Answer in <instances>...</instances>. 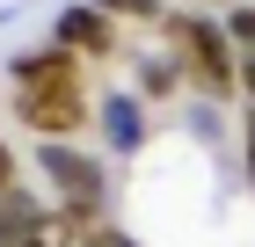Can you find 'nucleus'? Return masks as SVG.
I'll return each mask as SVG.
<instances>
[{"label":"nucleus","instance_id":"obj_1","mask_svg":"<svg viewBox=\"0 0 255 247\" xmlns=\"http://www.w3.org/2000/svg\"><path fill=\"white\" fill-rule=\"evenodd\" d=\"M160 37H168V58H182L197 95H241V58L226 22H204V15H160Z\"/></svg>","mask_w":255,"mask_h":247},{"label":"nucleus","instance_id":"obj_2","mask_svg":"<svg viewBox=\"0 0 255 247\" xmlns=\"http://www.w3.org/2000/svg\"><path fill=\"white\" fill-rule=\"evenodd\" d=\"M37 167H44V182L59 189V211L73 218L80 233H88V226H102V196H110V174H102V160H95V153H80L73 138H51V146L37 153Z\"/></svg>","mask_w":255,"mask_h":247},{"label":"nucleus","instance_id":"obj_3","mask_svg":"<svg viewBox=\"0 0 255 247\" xmlns=\"http://www.w3.org/2000/svg\"><path fill=\"white\" fill-rule=\"evenodd\" d=\"M15 124H29L44 146L73 138V131H88V95L80 87H15Z\"/></svg>","mask_w":255,"mask_h":247},{"label":"nucleus","instance_id":"obj_4","mask_svg":"<svg viewBox=\"0 0 255 247\" xmlns=\"http://www.w3.org/2000/svg\"><path fill=\"white\" fill-rule=\"evenodd\" d=\"M51 44H66L80 58H117V15H102L95 0H80V7H66L51 22Z\"/></svg>","mask_w":255,"mask_h":247},{"label":"nucleus","instance_id":"obj_5","mask_svg":"<svg viewBox=\"0 0 255 247\" xmlns=\"http://www.w3.org/2000/svg\"><path fill=\"white\" fill-rule=\"evenodd\" d=\"M7 73H15V87H80V95H88L80 51H66V44H37V51H15V58H7Z\"/></svg>","mask_w":255,"mask_h":247},{"label":"nucleus","instance_id":"obj_6","mask_svg":"<svg viewBox=\"0 0 255 247\" xmlns=\"http://www.w3.org/2000/svg\"><path fill=\"white\" fill-rule=\"evenodd\" d=\"M44 226V204L29 189H15V196H0V247H22L29 233Z\"/></svg>","mask_w":255,"mask_h":247},{"label":"nucleus","instance_id":"obj_7","mask_svg":"<svg viewBox=\"0 0 255 247\" xmlns=\"http://www.w3.org/2000/svg\"><path fill=\"white\" fill-rule=\"evenodd\" d=\"M182 80H190L182 58H138V95H146V102H168Z\"/></svg>","mask_w":255,"mask_h":247},{"label":"nucleus","instance_id":"obj_8","mask_svg":"<svg viewBox=\"0 0 255 247\" xmlns=\"http://www.w3.org/2000/svg\"><path fill=\"white\" fill-rule=\"evenodd\" d=\"M80 240H88V233H80L73 218H66V211H44V226L29 233L22 247H80Z\"/></svg>","mask_w":255,"mask_h":247},{"label":"nucleus","instance_id":"obj_9","mask_svg":"<svg viewBox=\"0 0 255 247\" xmlns=\"http://www.w3.org/2000/svg\"><path fill=\"white\" fill-rule=\"evenodd\" d=\"M226 37H234L241 58H255V7H248V0H234V7H226Z\"/></svg>","mask_w":255,"mask_h":247},{"label":"nucleus","instance_id":"obj_10","mask_svg":"<svg viewBox=\"0 0 255 247\" xmlns=\"http://www.w3.org/2000/svg\"><path fill=\"white\" fill-rule=\"evenodd\" d=\"M102 15H117V22H160L168 15V7H160V0H95Z\"/></svg>","mask_w":255,"mask_h":247},{"label":"nucleus","instance_id":"obj_11","mask_svg":"<svg viewBox=\"0 0 255 247\" xmlns=\"http://www.w3.org/2000/svg\"><path fill=\"white\" fill-rule=\"evenodd\" d=\"M80 247H138V240H131V233H117V226H88V240H80Z\"/></svg>","mask_w":255,"mask_h":247},{"label":"nucleus","instance_id":"obj_12","mask_svg":"<svg viewBox=\"0 0 255 247\" xmlns=\"http://www.w3.org/2000/svg\"><path fill=\"white\" fill-rule=\"evenodd\" d=\"M110 131H117V146H131V102H110Z\"/></svg>","mask_w":255,"mask_h":247},{"label":"nucleus","instance_id":"obj_13","mask_svg":"<svg viewBox=\"0 0 255 247\" xmlns=\"http://www.w3.org/2000/svg\"><path fill=\"white\" fill-rule=\"evenodd\" d=\"M22 182H15V153H7V138H0V196H15Z\"/></svg>","mask_w":255,"mask_h":247},{"label":"nucleus","instance_id":"obj_14","mask_svg":"<svg viewBox=\"0 0 255 247\" xmlns=\"http://www.w3.org/2000/svg\"><path fill=\"white\" fill-rule=\"evenodd\" d=\"M241 95H248V109H255V58H241Z\"/></svg>","mask_w":255,"mask_h":247},{"label":"nucleus","instance_id":"obj_15","mask_svg":"<svg viewBox=\"0 0 255 247\" xmlns=\"http://www.w3.org/2000/svg\"><path fill=\"white\" fill-rule=\"evenodd\" d=\"M248 182H255V109H248Z\"/></svg>","mask_w":255,"mask_h":247}]
</instances>
